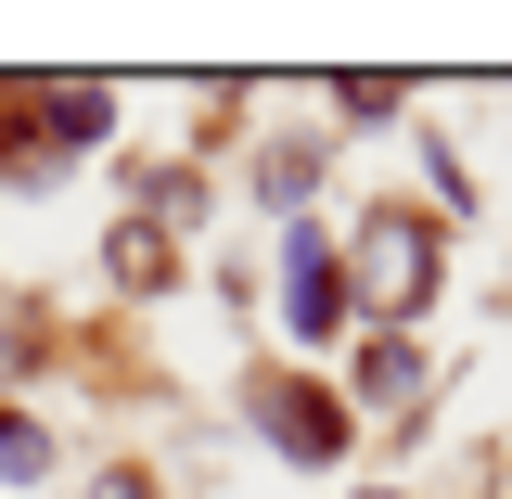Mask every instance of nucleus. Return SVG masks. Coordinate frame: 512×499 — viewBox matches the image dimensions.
<instances>
[{"mask_svg":"<svg viewBox=\"0 0 512 499\" xmlns=\"http://www.w3.org/2000/svg\"><path fill=\"white\" fill-rule=\"evenodd\" d=\"M320 103H333V128H397L410 116V77H320Z\"/></svg>","mask_w":512,"mask_h":499,"instance_id":"10","label":"nucleus"},{"mask_svg":"<svg viewBox=\"0 0 512 499\" xmlns=\"http://www.w3.org/2000/svg\"><path fill=\"white\" fill-rule=\"evenodd\" d=\"M359 499H410V487H359Z\"/></svg>","mask_w":512,"mask_h":499,"instance_id":"13","label":"nucleus"},{"mask_svg":"<svg viewBox=\"0 0 512 499\" xmlns=\"http://www.w3.org/2000/svg\"><path fill=\"white\" fill-rule=\"evenodd\" d=\"M128 218H154L167 244H192V231L218 218V180H205V154H128Z\"/></svg>","mask_w":512,"mask_h":499,"instance_id":"6","label":"nucleus"},{"mask_svg":"<svg viewBox=\"0 0 512 499\" xmlns=\"http://www.w3.org/2000/svg\"><path fill=\"white\" fill-rule=\"evenodd\" d=\"M13 128H26V154L64 180L77 154L116 141V90H103V77H13Z\"/></svg>","mask_w":512,"mask_h":499,"instance_id":"4","label":"nucleus"},{"mask_svg":"<svg viewBox=\"0 0 512 499\" xmlns=\"http://www.w3.org/2000/svg\"><path fill=\"white\" fill-rule=\"evenodd\" d=\"M90 499H167V474H154V461H103V474H90Z\"/></svg>","mask_w":512,"mask_h":499,"instance_id":"12","label":"nucleus"},{"mask_svg":"<svg viewBox=\"0 0 512 499\" xmlns=\"http://www.w3.org/2000/svg\"><path fill=\"white\" fill-rule=\"evenodd\" d=\"M0 308H13V269H0Z\"/></svg>","mask_w":512,"mask_h":499,"instance_id":"14","label":"nucleus"},{"mask_svg":"<svg viewBox=\"0 0 512 499\" xmlns=\"http://www.w3.org/2000/svg\"><path fill=\"white\" fill-rule=\"evenodd\" d=\"M500 308H512V295H500Z\"/></svg>","mask_w":512,"mask_h":499,"instance_id":"15","label":"nucleus"},{"mask_svg":"<svg viewBox=\"0 0 512 499\" xmlns=\"http://www.w3.org/2000/svg\"><path fill=\"white\" fill-rule=\"evenodd\" d=\"M333 256H346V308H359V333H423L436 295H448V218L410 205V192H372L359 231H333Z\"/></svg>","mask_w":512,"mask_h":499,"instance_id":"1","label":"nucleus"},{"mask_svg":"<svg viewBox=\"0 0 512 499\" xmlns=\"http://www.w3.org/2000/svg\"><path fill=\"white\" fill-rule=\"evenodd\" d=\"M269 320H282V346H359V308H346V256H333V218H295V231H282Z\"/></svg>","mask_w":512,"mask_h":499,"instance_id":"3","label":"nucleus"},{"mask_svg":"<svg viewBox=\"0 0 512 499\" xmlns=\"http://www.w3.org/2000/svg\"><path fill=\"white\" fill-rule=\"evenodd\" d=\"M52 410L39 397H0V487H52Z\"/></svg>","mask_w":512,"mask_h":499,"instance_id":"9","label":"nucleus"},{"mask_svg":"<svg viewBox=\"0 0 512 499\" xmlns=\"http://www.w3.org/2000/svg\"><path fill=\"white\" fill-rule=\"evenodd\" d=\"M320 167H333V141H320V128H256L244 192L269 205V218H282V231H295V218H308V192H320Z\"/></svg>","mask_w":512,"mask_h":499,"instance_id":"7","label":"nucleus"},{"mask_svg":"<svg viewBox=\"0 0 512 499\" xmlns=\"http://www.w3.org/2000/svg\"><path fill=\"white\" fill-rule=\"evenodd\" d=\"M103 282H116L128 308H154V295H180V244H167L154 218H116V231H103Z\"/></svg>","mask_w":512,"mask_h":499,"instance_id":"8","label":"nucleus"},{"mask_svg":"<svg viewBox=\"0 0 512 499\" xmlns=\"http://www.w3.org/2000/svg\"><path fill=\"white\" fill-rule=\"evenodd\" d=\"M333 397L372 410V423H423V397H436V346H423V333H359Z\"/></svg>","mask_w":512,"mask_h":499,"instance_id":"5","label":"nucleus"},{"mask_svg":"<svg viewBox=\"0 0 512 499\" xmlns=\"http://www.w3.org/2000/svg\"><path fill=\"white\" fill-rule=\"evenodd\" d=\"M423 205H436V218H474V205H487V192H474V167H461V141H448V128H423Z\"/></svg>","mask_w":512,"mask_h":499,"instance_id":"11","label":"nucleus"},{"mask_svg":"<svg viewBox=\"0 0 512 499\" xmlns=\"http://www.w3.org/2000/svg\"><path fill=\"white\" fill-rule=\"evenodd\" d=\"M244 436L282 461V474H333L346 448H359V410L333 397L320 372H295V359H269V372H244Z\"/></svg>","mask_w":512,"mask_h":499,"instance_id":"2","label":"nucleus"}]
</instances>
